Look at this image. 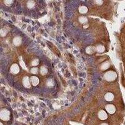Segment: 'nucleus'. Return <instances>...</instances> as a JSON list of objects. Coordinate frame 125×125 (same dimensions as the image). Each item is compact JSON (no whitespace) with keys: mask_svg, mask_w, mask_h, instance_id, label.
I'll return each mask as SVG.
<instances>
[{"mask_svg":"<svg viewBox=\"0 0 125 125\" xmlns=\"http://www.w3.org/2000/svg\"><path fill=\"white\" fill-rule=\"evenodd\" d=\"M10 71L13 74H18L20 72V67L17 64H12L11 68H10Z\"/></svg>","mask_w":125,"mask_h":125,"instance_id":"obj_5","label":"nucleus"},{"mask_svg":"<svg viewBox=\"0 0 125 125\" xmlns=\"http://www.w3.org/2000/svg\"><path fill=\"white\" fill-rule=\"evenodd\" d=\"M100 125H108V124H107V123H101Z\"/></svg>","mask_w":125,"mask_h":125,"instance_id":"obj_21","label":"nucleus"},{"mask_svg":"<svg viewBox=\"0 0 125 125\" xmlns=\"http://www.w3.org/2000/svg\"><path fill=\"white\" fill-rule=\"evenodd\" d=\"M1 125H3V123H1Z\"/></svg>","mask_w":125,"mask_h":125,"instance_id":"obj_22","label":"nucleus"},{"mask_svg":"<svg viewBox=\"0 0 125 125\" xmlns=\"http://www.w3.org/2000/svg\"><path fill=\"white\" fill-rule=\"evenodd\" d=\"M104 78L106 81H113L117 78V74L115 71H108L104 74Z\"/></svg>","mask_w":125,"mask_h":125,"instance_id":"obj_1","label":"nucleus"},{"mask_svg":"<svg viewBox=\"0 0 125 125\" xmlns=\"http://www.w3.org/2000/svg\"><path fill=\"white\" fill-rule=\"evenodd\" d=\"M46 84L50 87L53 86L54 84V81L53 80H48L46 81Z\"/></svg>","mask_w":125,"mask_h":125,"instance_id":"obj_19","label":"nucleus"},{"mask_svg":"<svg viewBox=\"0 0 125 125\" xmlns=\"http://www.w3.org/2000/svg\"><path fill=\"white\" fill-rule=\"evenodd\" d=\"M35 5V1H29L27 2V6L29 9L33 8Z\"/></svg>","mask_w":125,"mask_h":125,"instance_id":"obj_15","label":"nucleus"},{"mask_svg":"<svg viewBox=\"0 0 125 125\" xmlns=\"http://www.w3.org/2000/svg\"><path fill=\"white\" fill-rule=\"evenodd\" d=\"M98 118L101 121H105L108 118V115L107 112L104 109H100L98 112Z\"/></svg>","mask_w":125,"mask_h":125,"instance_id":"obj_3","label":"nucleus"},{"mask_svg":"<svg viewBox=\"0 0 125 125\" xmlns=\"http://www.w3.org/2000/svg\"><path fill=\"white\" fill-rule=\"evenodd\" d=\"M40 73L42 76H44L48 73V69L45 66H42L40 68Z\"/></svg>","mask_w":125,"mask_h":125,"instance_id":"obj_11","label":"nucleus"},{"mask_svg":"<svg viewBox=\"0 0 125 125\" xmlns=\"http://www.w3.org/2000/svg\"><path fill=\"white\" fill-rule=\"evenodd\" d=\"M85 51L86 53H88V54H93L96 51V46H88L86 48Z\"/></svg>","mask_w":125,"mask_h":125,"instance_id":"obj_6","label":"nucleus"},{"mask_svg":"<svg viewBox=\"0 0 125 125\" xmlns=\"http://www.w3.org/2000/svg\"><path fill=\"white\" fill-rule=\"evenodd\" d=\"M104 100L108 102H111L114 100L113 94L110 92H108L104 95Z\"/></svg>","mask_w":125,"mask_h":125,"instance_id":"obj_8","label":"nucleus"},{"mask_svg":"<svg viewBox=\"0 0 125 125\" xmlns=\"http://www.w3.org/2000/svg\"><path fill=\"white\" fill-rule=\"evenodd\" d=\"M30 71H31V73H32V74H37L39 72V70H38V68H36V67H34V68H33L31 69Z\"/></svg>","mask_w":125,"mask_h":125,"instance_id":"obj_17","label":"nucleus"},{"mask_svg":"<svg viewBox=\"0 0 125 125\" xmlns=\"http://www.w3.org/2000/svg\"><path fill=\"white\" fill-rule=\"evenodd\" d=\"M105 111L109 115H113L114 113H115L116 109L115 106L113 104H107L105 106Z\"/></svg>","mask_w":125,"mask_h":125,"instance_id":"obj_4","label":"nucleus"},{"mask_svg":"<svg viewBox=\"0 0 125 125\" xmlns=\"http://www.w3.org/2000/svg\"><path fill=\"white\" fill-rule=\"evenodd\" d=\"M96 50L98 53H102L104 51V47L103 45H98L97 46H96Z\"/></svg>","mask_w":125,"mask_h":125,"instance_id":"obj_14","label":"nucleus"},{"mask_svg":"<svg viewBox=\"0 0 125 125\" xmlns=\"http://www.w3.org/2000/svg\"><path fill=\"white\" fill-rule=\"evenodd\" d=\"M30 81H31V83L33 86H37L40 83V80H39V78L36 76H32L30 77Z\"/></svg>","mask_w":125,"mask_h":125,"instance_id":"obj_9","label":"nucleus"},{"mask_svg":"<svg viewBox=\"0 0 125 125\" xmlns=\"http://www.w3.org/2000/svg\"><path fill=\"white\" fill-rule=\"evenodd\" d=\"M78 10H79V12H80L81 14H85V13H86L88 11V8L86 6H80Z\"/></svg>","mask_w":125,"mask_h":125,"instance_id":"obj_12","label":"nucleus"},{"mask_svg":"<svg viewBox=\"0 0 125 125\" xmlns=\"http://www.w3.org/2000/svg\"><path fill=\"white\" fill-rule=\"evenodd\" d=\"M39 64H40V60H38V59H34L33 60H32V61H31V64H32V66H37L38 65H39Z\"/></svg>","mask_w":125,"mask_h":125,"instance_id":"obj_16","label":"nucleus"},{"mask_svg":"<svg viewBox=\"0 0 125 125\" xmlns=\"http://www.w3.org/2000/svg\"><path fill=\"white\" fill-rule=\"evenodd\" d=\"M13 43L15 46H19L21 44V38L20 36H16L14 39H13Z\"/></svg>","mask_w":125,"mask_h":125,"instance_id":"obj_10","label":"nucleus"},{"mask_svg":"<svg viewBox=\"0 0 125 125\" xmlns=\"http://www.w3.org/2000/svg\"><path fill=\"white\" fill-rule=\"evenodd\" d=\"M110 66V64L109 62H108V61H106V62H103L101 66V69L103 71V70H106L107 69H108Z\"/></svg>","mask_w":125,"mask_h":125,"instance_id":"obj_13","label":"nucleus"},{"mask_svg":"<svg viewBox=\"0 0 125 125\" xmlns=\"http://www.w3.org/2000/svg\"><path fill=\"white\" fill-rule=\"evenodd\" d=\"M10 117H11V113L10 111L6 109H1L0 112V118L1 120L5 121H9L10 119Z\"/></svg>","mask_w":125,"mask_h":125,"instance_id":"obj_2","label":"nucleus"},{"mask_svg":"<svg viewBox=\"0 0 125 125\" xmlns=\"http://www.w3.org/2000/svg\"><path fill=\"white\" fill-rule=\"evenodd\" d=\"M79 21H80L81 24H84V23H86L87 22V18L85 16H81L79 18Z\"/></svg>","mask_w":125,"mask_h":125,"instance_id":"obj_18","label":"nucleus"},{"mask_svg":"<svg viewBox=\"0 0 125 125\" xmlns=\"http://www.w3.org/2000/svg\"><path fill=\"white\" fill-rule=\"evenodd\" d=\"M12 3H13V1H4V3H5V4H11Z\"/></svg>","mask_w":125,"mask_h":125,"instance_id":"obj_20","label":"nucleus"},{"mask_svg":"<svg viewBox=\"0 0 125 125\" xmlns=\"http://www.w3.org/2000/svg\"><path fill=\"white\" fill-rule=\"evenodd\" d=\"M23 84L25 86V88H29L31 86L30 84V79L28 76H24L23 79Z\"/></svg>","mask_w":125,"mask_h":125,"instance_id":"obj_7","label":"nucleus"}]
</instances>
